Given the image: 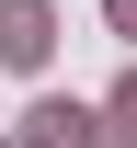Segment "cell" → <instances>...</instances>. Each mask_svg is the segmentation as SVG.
<instances>
[{
    "mask_svg": "<svg viewBox=\"0 0 137 148\" xmlns=\"http://www.w3.org/2000/svg\"><path fill=\"white\" fill-rule=\"evenodd\" d=\"M46 46H57V12L46 0H0V69H46Z\"/></svg>",
    "mask_w": 137,
    "mask_h": 148,
    "instance_id": "cell-1",
    "label": "cell"
},
{
    "mask_svg": "<svg viewBox=\"0 0 137 148\" xmlns=\"http://www.w3.org/2000/svg\"><path fill=\"white\" fill-rule=\"evenodd\" d=\"M23 148H103V125L80 103H34V114H23Z\"/></svg>",
    "mask_w": 137,
    "mask_h": 148,
    "instance_id": "cell-2",
    "label": "cell"
},
{
    "mask_svg": "<svg viewBox=\"0 0 137 148\" xmlns=\"http://www.w3.org/2000/svg\"><path fill=\"white\" fill-rule=\"evenodd\" d=\"M114 148H137V80L114 91Z\"/></svg>",
    "mask_w": 137,
    "mask_h": 148,
    "instance_id": "cell-3",
    "label": "cell"
},
{
    "mask_svg": "<svg viewBox=\"0 0 137 148\" xmlns=\"http://www.w3.org/2000/svg\"><path fill=\"white\" fill-rule=\"evenodd\" d=\"M103 12H114V34H137V0H103Z\"/></svg>",
    "mask_w": 137,
    "mask_h": 148,
    "instance_id": "cell-4",
    "label": "cell"
}]
</instances>
